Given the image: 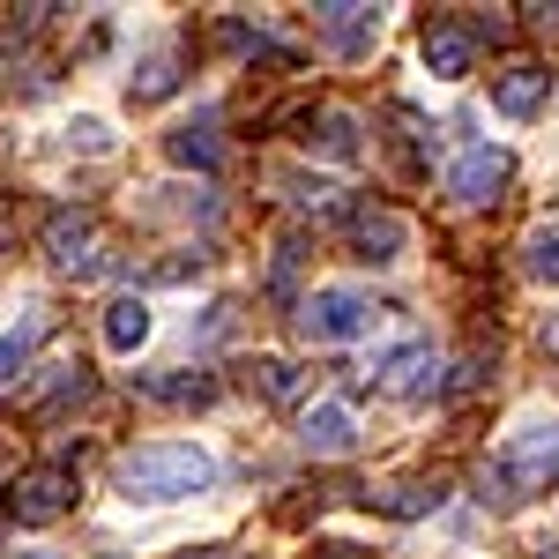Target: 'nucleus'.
I'll return each instance as SVG.
<instances>
[{
    "mask_svg": "<svg viewBox=\"0 0 559 559\" xmlns=\"http://www.w3.org/2000/svg\"><path fill=\"white\" fill-rule=\"evenodd\" d=\"M313 559H366V552H358V545H321Z\"/></svg>",
    "mask_w": 559,
    "mask_h": 559,
    "instance_id": "obj_22",
    "label": "nucleus"
},
{
    "mask_svg": "<svg viewBox=\"0 0 559 559\" xmlns=\"http://www.w3.org/2000/svg\"><path fill=\"white\" fill-rule=\"evenodd\" d=\"M23 559H45V552H23Z\"/></svg>",
    "mask_w": 559,
    "mask_h": 559,
    "instance_id": "obj_24",
    "label": "nucleus"
},
{
    "mask_svg": "<svg viewBox=\"0 0 559 559\" xmlns=\"http://www.w3.org/2000/svg\"><path fill=\"white\" fill-rule=\"evenodd\" d=\"M426 68L432 75H471V31H455V23H426Z\"/></svg>",
    "mask_w": 559,
    "mask_h": 559,
    "instance_id": "obj_13",
    "label": "nucleus"
},
{
    "mask_svg": "<svg viewBox=\"0 0 559 559\" xmlns=\"http://www.w3.org/2000/svg\"><path fill=\"white\" fill-rule=\"evenodd\" d=\"M522 269H530L537 284H559V224H537V231L522 239Z\"/></svg>",
    "mask_w": 559,
    "mask_h": 559,
    "instance_id": "obj_16",
    "label": "nucleus"
},
{
    "mask_svg": "<svg viewBox=\"0 0 559 559\" xmlns=\"http://www.w3.org/2000/svg\"><path fill=\"white\" fill-rule=\"evenodd\" d=\"M105 344L120 350V358L150 344V306L134 299V292H128V299H112V306H105Z\"/></svg>",
    "mask_w": 559,
    "mask_h": 559,
    "instance_id": "obj_14",
    "label": "nucleus"
},
{
    "mask_svg": "<svg viewBox=\"0 0 559 559\" xmlns=\"http://www.w3.org/2000/svg\"><path fill=\"white\" fill-rule=\"evenodd\" d=\"M261 388H269V395H276V403H284V395H292V388H299V373H292V366H284V358H269V366H261Z\"/></svg>",
    "mask_w": 559,
    "mask_h": 559,
    "instance_id": "obj_21",
    "label": "nucleus"
},
{
    "mask_svg": "<svg viewBox=\"0 0 559 559\" xmlns=\"http://www.w3.org/2000/svg\"><path fill=\"white\" fill-rule=\"evenodd\" d=\"M403 239H411V224L395 210H366L358 224H350V247H358V261H395L403 254Z\"/></svg>",
    "mask_w": 559,
    "mask_h": 559,
    "instance_id": "obj_10",
    "label": "nucleus"
},
{
    "mask_svg": "<svg viewBox=\"0 0 559 559\" xmlns=\"http://www.w3.org/2000/svg\"><path fill=\"white\" fill-rule=\"evenodd\" d=\"M142 395H150V403H210L216 381H202V373H194V381H142Z\"/></svg>",
    "mask_w": 559,
    "mask_h": 559,
    "instance_id": "obj_19",
    "label": "nucleus"
},
{
    "mask_svg": "<svg viewBox=\"0 0 559 559\" xmlns=\"http://www.w3.org/2000/svg\"><path fill=\"white\" fill-rule=\"evenodd\" d=\"M38 336H45V313H31L23 329H8V336H0V381H15V373H23V358L38 350Z\"/></svg>",
    "mask_w": 559,
    "mask_h": 559,
    "instance_id": "obj_17",
    "label": "nucleus"
},
{
    "mask_svg": "<svg viewBox=\"0 0 559 559\" xmlns=\"http://www.w3.org/2000/svg\"><path fill=\"white\" fill-rule=\"evenodd\" d=\"M432 373H440L432 344H395V350L373 358V381H381L388 395H432Z\"/></svg>",
    "mask_w": 559,
    "mask_h": 559,
    "instance_id": "obj_6",
    "label": "nucleus"
},
{
    "mask_svg": "<svg viewBox=\"0 0 559 559\" xmlns=\"http://www.w3.org/2000/svg\"><path fill=\"white\" fill-rule=\"evenodd\" d=\"M45 254L60 261V269H75V276H90L97 269V254H90V216H52V231H45Z\"/></svg>",
    "mask_w": 559,
    "mask_h": 559,
    "instance_id": "obj_11",
    "label": "nucleus"
},
{
    "mask_svg": "<svg viewBox=\"0 0 559 559\" xmlns=\"http://www.w3.org/2000/svg\"><path fill=\"white\" fill-rule=\"evenodd\" d=\"M299 448L306 455H350L358 448V418H350L344 403H313L299 418Z\"/></svg>",
    "mask_w": 559,
    "mask_h": 559,
    "instance_id": "obj_7",
    "label": "nucleus"
},
{
    "mask_svg": "<svg viewBox=\"0 0 559 559\" xmlns=\"http://www.w3.org/2000/svg\"><path fill=\"white\" fill-rule=\"evenodd\" d=\"M545 97H552V75H545V68H530V60L508 68V75H492V105H500L508 120H530Z\"/></svg>",
    "mask_w": 559,
    "mask_h": 559,
    "instance_id": "obj_9",
    "label": "nucleus"
},
{
    "mask_svg": "<svg viewBox=\"0 0 559 559\" xmlns=\"http://www.w3.org/2000/svg\"><path fill=\"white\" fill-rule=\"evenodd\" d=\"M366 329H373V299L350 292V284H321V292L299 306V336L306 344H358Z\"/></svg>",
    "mask_w": 559,
    "mask_h": 559,
    "instance_id": "obj_3",
    "label": "nucleus"
},
{
    "mask_svg": "<svg viewBox=\"0 0 559 559\" xmlns=\"http://www.w3.org/2000/svg\"><path fill=\"white\" fill-rule=\"evenodd\" d=\"M373 508H388V515H426V508H440V492H426V485H388V492H366Z\"/></svg>",
    "mask_w": 559,
    "mask_h": 559,
    "instance_id": "obj_18",
    "label": "nucleus"
},
{
    "mask_svg": "<svg viewBox=\"0 0 559 559\" xmlns=\"http://www.w3.org/2000/svg\"><path fill=\"white\" fill-rule=\"evenodd\" d=\"M485 485H500V500H530V492H552L559 485V418L552 426H522L500 463L485 471Z\"/></svg>",
    "mask_w": 559,
    "mask_h": 559,
    "instance_id": "obj_2",
    "label": "nucleus"
},
{
    "mask_svg": "<svg viewBox=\"0 0 559 559\" xmlns=\"http://www.w3.org/2000/svg\"><path fill=\"white\" fill-rule=\"evenodd\" d=\"M313 23H321V38L336 45L344 60H358L366 45L381 38V8H313Z\"/></svg>",
    "mask_w": 559,
    "mask_h": 559,
    "instance_id": "obj_8",
    "label": "nucleus"
},
{
    "mask_svg": "<svg viewBox=\"0 0 559 559\" xmlns=\"http://www.w3.org/2000/svg\"><path fill=\"white\" fill-rule=\"evenodd\" d=\"M165 150H173V165H202V173H210V165H216V112L179 120V128L165 134Z\"/></svg>",
    "mask_w": 559,
    "mask_h": 559,
    "instance_id": "obj_12",
    "label": "nucleus"
},
{
    "mask_svg": "<svg viewBox=\"0 0 559 559\" xmlns=\"http://www.w3.org/2000/svg\"><path fill=\"white\" fill-rule=\"evenodd\" d=\"M500 179H508V150L471 142V150L455 157V173H448V194H455V202H492V194H500Z\"/></svg>",
    "mask_w": 559,
    "mask_h": 559,
    "instance_id": "obj_5",
    "label": "nucleus"
},
{
    "mask_svg": "<svg viewBox=\"0 0 559 559\" xmlns=\"http://www.w3.org/2000/svg\"><path fill=\"white\" fill-rule=\"evenodd\" d=\"M68 142H75L83 157H105V150H112V134H105V120H75V128H68Z\"/></svg>",
    "mask_w": 559,
    "mask_h": 559,
    "instance_id": "obj_20",
    "label": "nucleus"
},
{
    "mask_svg": "<svg viewBox=\"0 0 559 559\" xmlns=\"http://www.w3.org/2000/svg\"><path fill=\"white\" fill-rule=\"evenodd\" d=\"M306 150H321V157H358V120L350 112H321L313 128H306Z\"/></svg>",
    "mask_w": 559,
    "mask_h": 559,
    "instance_id": "obj_15",
    "label": "nucleus"
},
{
    "mask_svg": "<svg viewBox=\"0 0 559 559\" xmlns=\"http://www.w3.org/2000/svg\"><path fill=\"white\" fill-rule=\"evenodd\" d=\"M112 485H120L128 500H142V508H165V500L210 492L216 463H210V448H194V440H142V448H128V455L112 463Z\"/></svg>",
    "mask_w": 559,
    "mask_h": 559,
    "instance_id": "obj_1",
    "label": "nucleus"
},
{
    "mask_svg": "<svg viewBox=\"0 0 559 559\" xmlns=\"http://www.w3.org/2000/svg\"><path fill=\"white\" fill-rule=\"evenodd\" d=\"M545 350H552V358H559V313H552V329H545Z\"/></svg>",
    "mask_w": 559,
    "mask_h": 559,
    "instance_id": "obj_23",
    "label": "nucleus"
},
{
    "mask_svg": "<svg viewBox=\"0 0 559 559\" xmlns=\"http://www.w3.org/2000/svg\"><path fill=\"white\" fill-rule=\"evenodd\" d=\"M68 508H75V477L60 471V463L15 477V492H8V515L23 522V530H45V522H60Z\"/></svg>",
    "mask_w": 559,
    "mask_h": 559,
    "instance_id": "obj_4",
    "label": "nucleus"
}]
</instances>
